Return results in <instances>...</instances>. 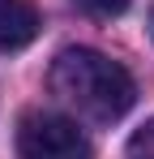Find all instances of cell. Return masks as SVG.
<instances>
[{
    "label": "cell",
    "instance_id": "1",
    "mask_svg": "<svg viewBox=\"0 0 154 159\" xmlns=\"http://www.w3.org/2000/svg\"><path fill=\"white\" fill-rule=\"evenodd\" d=\"M51 90L94 120H120L137 103V82L120 60L94 52V48H64L51 60Z\"/></svg>",
    "mask_w": 154,
    "mask_h": 159
},
{
    "label": "cell",
    "instance_id": "2",
    "mask_svg": "<svg viewBox=\"0 0 154 159\" xmlns=\"http://www.w3.org/2000/svg\"><path fill=\"white\" fill-rule=\"evenodd\" d=\"M17 159H94V146L69 116L26 112L17 120Z\"/></svg>",
    "mask_w": 154,
    "mask_h": 159
},
{
    "label": "cell",
    "instance_id": "3",
    "mask_svg": "<svg viewBox=\"0 0 154 159\" xmlns=\"http://www.w3.org/2000/svg\"><path fill=\"white\" fill-rule=\"evenodd\" d=\"M39 9L30 0H0V52H17L39 39Z\"/></svg>",
    "mask_w": 154,
    "mask_h": 159
},
{
    "label": "cell",
    "instance_id": "4",
    "mask_svg": "<svg viewBox=\"0 0 154 159\" xmlns=\"http://www.w3.org/2000/svg\"><path fill=\"white\" fill-rule=\"evenodd\" d=\"M128 159H154V120H146L128 138Z\"/></svg>",
    "mask_w": 154,
    "mask_h": 159
},
{
    "label": "cell",
    "instance_id": "5",
    "mask_svg": "<svg viewBox=\"0 0 154 159\" xmlns=\"http://www.w3.org/2000/svg\"><path fill=\"white\" fill-rule=\"evenodd\" d=\"M73 4H81V9L94 13V17H120L133 0H73Z\"/></svg>",
    "mask_w": 154,
    "mask_h": 159
},
{
    "label": "cell",
    "instance_id": "6",
    "mask_svg": "<svg viewBox=\"0 0 154 159\" xmlns=\"http://www.w3.org/2000/svg\"><path fill=\"white\" fill-rule=\"evenodd\" d=\"M150 26H154V17H150Z\"/></svg>",
    "mask_w": 154,
    "mask_h": 159
}]
</instances>
